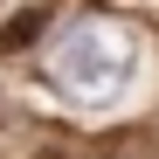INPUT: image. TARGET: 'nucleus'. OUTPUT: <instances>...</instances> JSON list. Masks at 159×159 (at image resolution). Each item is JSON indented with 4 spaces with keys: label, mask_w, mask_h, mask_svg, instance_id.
Segmentation results:
<instances>
[{
    "label": "nucleus",
    "mask_w": 159,
    "mask_h": 159,
    "mask_svg": "<svg viewBox=\"0 0 159 159\" xmlns=\"http://www.w3.org/2000/svg\"><path fill=\"white\" fill-rule=\"evenodd\" d=\"M131 69H139V35H131L125 21H111V14L76 21L56 42V76H62V90H76L83 104H104Z\"/></svg>",
    "instance_id": "f257e3e1"
},
{
    "label": "nucleus",
    "mask_w": 159,
    "mask_h": 159,
    "mask_svg": "<svg viewBox=\"0 0 159 159\" xmlns=\"http://www.w3.org/2000/svg\"><path fill=\"white\" fill-rule=\"evenodd\" d=\"M48 28V7H21L14 21H0V56H21V48H35V35Z\"/></svg>",
    "instance_id": "f03ea898"
}]
</instances>
